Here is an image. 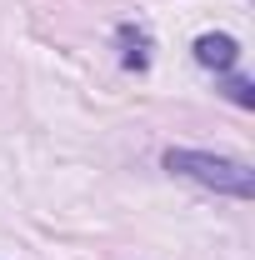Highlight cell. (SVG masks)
<instances>
[{
    "mask_svg": "<svg viewBox=\"0 0 255 260\" xmlns=\"http://www.w3.org/2000/svg\"><path fill=\"white\" fill-rule=\"evenodd\" d=\"M160 165L170 170V175H185L195 185H205V190H220V195H235V200H250L255 195V170L245 160H230V155H210V150H165Z\"/></svg>",
    "mask_w": 255,
    "mask_h": 260,
    "instance_id": "1",
    "label": "cell"
},
{
    "mask_svg": "<svg viewBox=\"0 0 255 260\" xmlns=\"http://www.w3.org/2000/svg\"><path fill=\"white\" fill-rule=\"evenodd\" d=\"M195 60L205 65V70H215V75H230L235 65H240V40L225 30H210L195 40Z\"/></svg>",
    "mask_w": 255,
    "mask_h": 260,
    "instance_id": "2",
    "label": "cell"
},
{
    "mask_svg": "<svg viewBox=\"0 0 255 260\" xmlns=\"http://www.w3.org/2000/svg\"><path fill=\"white\" fill-rule=\"evenodd\" d=\"M115 40H120V65L125 70H150V35H145V25H120L115 30Z\"/></svg>",
    "mask_w": 255,
    "mask_h": 260,
    "instance_id": "3",
    "label": "cell"
},
{
    "mask_svg": "<svg viewBox=\"0 0 255 260\" xmlns=\"http://www.w3.org/2000/svg\"><path fill=\"white\" fill-rule=\"evenodd\" d=\"M225 95L235 100V105H245V110H250V105H255V85L245 80V75H225Z\"/></svg>",
    "mask_w": 255,
    "mask_h": 260,
    "instance_id": "4",
    "label": "cell"
}]
</instances>
